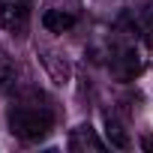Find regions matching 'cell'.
<instances>
[{
    "instance_id": "obj_1",
    "label": "cell",
    "mask_w": 153,
    "mask_h": 153,
    "mask_svg": "<svg viewBox=\"0 0 153 153\" xmlns=\"http://www.w3.org/2000/svg\"><path fill=\"white\" fill-rule=\"evenodd\" d=\"M51 111L45 105H39V96L30 93L27 102H18L9 108V132L21 141H42L51 132Z\"/></svg>"
},
{
    "instance_id": "obj_2",
    "label": "cell",
    "mask_w": 153,
    "mask_h": 153,
    "mask_svg": "<svg viewBox=\"0 0 153 153\" xmlns=\"http://www.w3.org/2000/svg\"><path fill=\"white\" fill-rule=\"evenodd\" d=\"M75 21H78V15H75V9H60V6H48L42 12V27L48 33H66L75 27Z\"/></svg>"
},
{
    "instance_id": "obj_3",
    "label": "cell",
    "mask_w": 153,
    "mask_h": 153,
    "mask_svg": "<svg viewBox=\"0 0 153 153\" xmlns=\"http://www.w3.org/2000/svg\"><path fill=\"white\" fill-rule=\"evenodd\" d=\"M69 150H78V153L93 150V153H99V150H105V144L99 141V135H96V129L90 123H81V126H75L72 135H69Z\"/></svg>"
},
{
    "instance_id": "obj_4",
    "label": "cell",
    "mask_w": 153,
    "mask_h": 153,
    "mask_svg": "<svg viewBox=\"0 0 153 153\" xmlns=\"http://www.w3.org/2000/svg\"><path fill=\"white\" fill-rule=\"evenodd\" d=\"M27 18V0H0V27H15Z\"/></svg>"
},
{
    "instance_id": "obj_5",
    "label": "cell",
    "mask_w": 153,
    "mask_h": 153,
    "mask_svg": "<svg viewBox=\"0 0 153 153\" xmlns=\"http://www.w3.org/2000/svg\"><path fill=\"white\" fill-rule=\"evenodd\" d=\"M105 135H108L111 147H129V135H126V129H123L111 114H105Z\"/></svg>"
},
{
    "instance_id": "obj_6",
    "label": "cell",
    "mask_w": 153,
    "mask_h": 153,
    "mask_svg": "<svg viewBox=\"0 0 153 153\" xmlns=\"http://www.w3.org/2000/svg\"><path fill=\"white\" fill-rule=\"evenodd\" d=\"M15 63L6 57V54H0V90L3 93H12L15 90Z\"/></svg>"
},
{
    "instance_id": "obj_7",
    "label": "cell",
    "mask_w": 153,
    "mask_h": 153,
    "mask_svg": "<svg viewBox=\"0 0 153 153\" xmlns=\"http://www.w3.org/2000/svg\"><path fill=\"white\" fill-rule=\"evenodd\" d=\"M141 147H144V150H153V138L144 135V138H141Z\"/></svg>"
},
{
    "instance_id": "obj_8",
    "label": "cell",
    "mask_w": 153,
    "mask_h": 153,
    "mask_svg": "<svg viewBox=\"0 0 153 153\" xmlns=\"http://www.w3.org/2000/svg\"><path fill=\"white\" fill-rule=\"evenodd\" d=\"M150 21H153V3H150Z\"/></svg>"
}]
</instances>
